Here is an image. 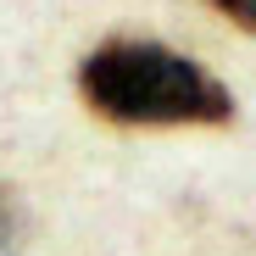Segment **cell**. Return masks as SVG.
I'll use <instances>...</instances> for the list:
<instances>
[{
    "label": "cell",
    "mask_w": 256,
    "mask_h": 256,
    "mask_svg": "<svg viewBox=\"0 0 256 256\" xmlns=\"http://www.w3.org/2000/svg\"><path fill=\"white\" fill-rule=\"evenodd\" d=\"M212 6H218L223 17H234L240 28H250V34H256V0H212Z\"/></svg>",
    "instance_id": "cell-3"
},
{
    "label": "cell",
    "mask_w": 256,
    "mask_h": 256,
    "mask_svg": "<svg viewBox=\"0 0 256 256\" xmlns=\"http://www.w3.org/2000/svg\"><path fill=\"white\" fill-rule=\"evenodd\" d=\"M28 240V218H22V200L0 184V256H17Z\"/></svg>",
    "instance_id": "cell-2"
},
{
    "label": "cell",
    "mask_w": 256,
    "mask_h": 256,
    "mask_svg": "<svg viewBox=\"0 0 256 256\" xmlns=\"http://www.w3.org/2000/svg\"><path fill=\"white\" fill-rule=\"evenodd\" d=\"M78 90L100 117L128 128H184V122H228L234 100L200 62L150 45V39H112L78 67Z\"/></svg>",
    "instance_id": "cell-1"
}]
</instances>
